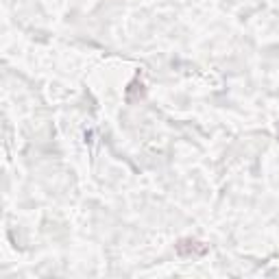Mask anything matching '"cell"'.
<instances>
[{"mask_svg": "<svg viewBox=\"0 0 279 279\" xmlns=\"http://www.w3.org/2000/svg\"><path fill=\"white\" fill-rule=\"evenodd\" d=\"M177 253L183 257L185 255H203V253H207V247L199 240H181L177 244Z\"/></svg>", "mask_w": 279, "mask_h": 279, "instance_id": "cell-1", "label": "cell"}]
</instances>
